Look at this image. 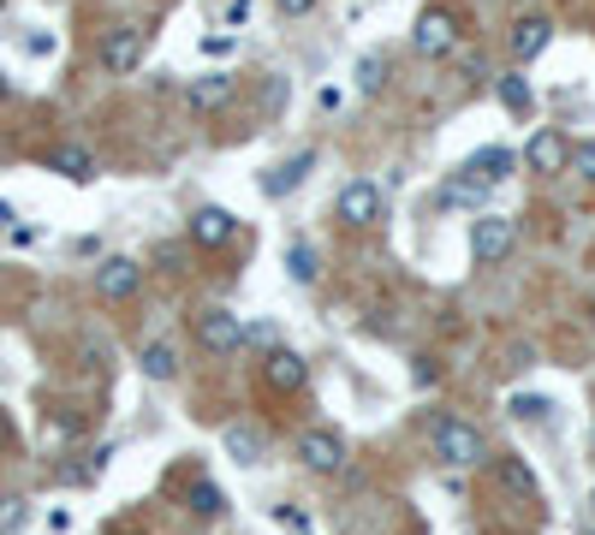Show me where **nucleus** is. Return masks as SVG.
<instances>
[{
	"mask_svg": "<svg viewBox=\"0 0 595 535\" xmlns=\"http://www.w3.org/2000/svg\"><path fill=\"white\" fill-rule=\"evenodd\" d=\"M19 524H24V500H19V494H7V500H0V535H12Z\"/></svg>",
	"mask_w": 595,
	"mask_h": 535,
	"instance_id": "nucleus-28",
	"label": "nucleus"
},
{
	"mask_svg": "<svg viewBox=\"0 0 595 535\" xmlns=\"http://www.w3.org/2000/svg\"><path fill=\"white\" fill-rule=\"evenodd\" d=\"M197 345L214 352V357H232L244 345V322L232 310H221V303H214V310H197Z\"/></svg>",
	"mask_w": 595,
	"mask_h": 535,
	"instance_id": "nucleus-5",
	"label": "nucleus"
},
{
	"mask_svg": "<svg viewBox=\"0 0 595 535\" xmlns=\"http://www.w3.org/2000/svg\"><path fill=\"white\" fill-rule=\"evenodd\" d=\"M191 512L197 517H221L227 512V494L214 482H191Z\"/></svg>",
	"mask_w": 595,
	"mask_h": 535,
	"instance_id": "nucleus-21",
	"label": "nucleus"
},
{
	"mask_svg": "<svg viewBox=\"0 0 595 535\" xmlns=\"http://www.w3.org/2000/svg\"><path fill=\"white\" fill-rule=\"evenodd\" d=\"M274 7H280L286 19H304V12H316V7H322V0H274Z\"/></svg>",
	"mask_w": 595,
	"mask_h": 535,
	"instance_id": "nucleus-29",
	"label": "nucleus"
},
{
	"mask_svg": "<svg viewBox=\"0 0 595 535\" xmlns=\"http://www.w3.org/2000/svg\"><path fill=\"white\" fill-rule=\"evenodd\" d=\"M232 233H239V221H232L227 209H197L191 214V244H197V250H221Z\"/></svg>",
	"mask_w": 595,
	"mask_h": 535,
	"instance_id": "nucleus-13",
	"label": "nucleus"
},
{
	"mask_svg": "<svg viewBox=\"0 0 595 535\" xmlns=\"http://www.w3.org/2000/svg\"><path fill=\"white\" fill-rule=\"evenodd\" d=\"M525 167H530V172H565V167H572V137L536 132V137L525 143Z\"/></svg>",
	"mask_w": 595,
	"mask_h": 535,
	"instance_id": "nucleus-9",
	"label": "nucleus"
},
{
	"mask_svg": "<svg viewBox=\"0 0 595 535\" xmlns=\"http://www.w3.org/2000/svg\"><path fill=\"white\" fill-rule=\"evenodd\" d=\"M143 375H150V381H173V375H179V352H173L167 339L143 345Z\"/></svg>",
	"mask_w": 595,
	"mask_h": 535,
	"instance_id": "nucleus-20",
	"label": "nucleus"
},
{
	"mask_svg": "<svg viewBox=\"0 0 595 535\" xmlns=\"http://www.w3.org/2000/svg\"><path fill=\"white\" fill-rule=\"evenodd\" d=\"M286 268H293V280L310 286L316 280V250H310V244H293V250H286Z\"/></svg>",
	"mask_w": 595,
	"mask_h": 535,
	"instance_id": "nucleus-25",
	"label": "nucleus"
},
{
	"mask_svg": "<svg viewBox=\"0 0 595 535\" xmlns=\"http://www.w3.org/2000/svg\"><path fill=\"white\" fill-rule=\"evenodd\" d=\"M382 83H387V60H382V54L357 60V90H364V96H382Z\"/></svg>",
	"mask_w": 595,
	"mask_h": 535,
	"instance_id": "nucleus-23",
	"label": "nucleus"
},
{
	"mask_svg": "<svg viewBox=\"0 0 595 535\" xmlns=\"http://www.w3.org/2000/svg\"><path fill=\"white\" fill-rule=\"evenodd\" d=\"M434 375H441V369H434V357H423V364H417V387H434Z\"/></svg>",
	"mask_w": 595,
	"mask_h": 535,
	"instance_id": "nucleus-32",
	"label": "nucleus"
},
{
	"mask_svg": "<svg viewBox=\"0 0 595 535\" xmlns=\"http://www.w3.org/2000/svg\"><path fill=\"white\" fill-rule=\"evenodd\" d=\"M483 197H488V185H476V179H447V202H459V209H483Z\"/></svg>",
	"mask_w": 595,
	"mask_h": 535,
	"instance_id": "nucleus-22",
	"label": "nucleus"
},
{
	"mask_svg": "<svg viewBox=\"0 0 595 535\" xmlns=\"http://www.w3.org/2000/svg\"><path fill=\"white\" fill-rule=\"evenodd\" d=\"M137 286H143V268L132 263V256H108V263L96 268V292L108 298V303H125V298H137Z\"/></svg>",
	"mask_w": 595,
	"mask_h": 535,
	"instance_id": "nucleus-8",
	"label": "nucleus"
},
{
	"mask_svg": "<svg viewBox=\"0 0 595 535\" xmlns=\"http://www.w3.org/2000/svg\"><path fill=\"white\" fill-rule=\"evenodd\" d=\"M495 476H500V488H506V494H513V500H525V505H536V494H542V488H536V470L525 465V458H513V453L495 458Z\"/></svg>",
	"mask_w": 595,
	"mask_h": 535,
	"instance_id": "nucleus-15",
	"label": "nucleus"
},
{
	"mask_svg": "<svg viewBox=\"0 0 595 535\" xmlns=\"http://www.w3.org/2000/svg\"><path fill=\"white\" fill-rule=\"evenodd\" d=\"M411 54L417 60H447V54H459V19L447 7H429L423 19H417L411 31Z\"/></svg>",
	"mask_w": 595,
	"mask_h": 535,
	"instance_id": "nucleus-3",
	"label": "nucleus"
},
{
	"mask_svg": "<svg viewBox=\"0 0 595 535\" xmlns=\"http://www.w3.org/2000/svg\"><path fill=\"white\" fill-rule=\"evenodd\" d=\"M513 244H518V221H506V214H476L471 221V256H476V268H495L513 256Z\"/></svg>",
	"mask_w": 595,
	"mask_h": 535,
	"instance_id": "nucleus-2",
	"label": "nucleus"
},
{
	"mask_svg": "<svg viewBox=\"0 0 595 535\" xmlns=\"http://www.w3.org/2000/svg\"><path fill=\"white\" fill-rule=\"evenodd\" d=\"M590 505H595V488H590Z\"/></svg>",
	"mask_w": 595,
	"mask_h": 535,
	"instance_id": "nucleus-36",
	"label": "nucleus"
},
{
	"mask_svg": "<svg viewBox=\"0 0 595 535\" xmlns=\"http://www.w3.org/2000/svg\"><path fill=\"white\" fill-rule=\"evenodd\" d=\"M263 381L274 387V393H298V387L310 381V369H304V357H298V352L274 345V352H263Z\"/></svg>",
	"mask_w": 595,
	"mask_h": 535,
	"instance_id": "nucleus-10",
	"label": "nucleus"
},
{
	"mask_svg": "<svg viewBox=\"0 0 595 535\" xmlns=\"http://www.w3.org/2000/svg\"><path fill=\"white\" fill-rule=\"evenodd\" d=\"M554 42V24L542 19V12H530V19L513 24V36H506V48H513V60H536V54Z\"/></svg>",
	"mask_w": 595,
	"mask_h": 535,
	"instance_id": "nucleus-12",
	"label": "nucleus"
},
{
	"mask_svg": "<svg viewBox=\"0 0 595 535\" xmlns=\"http://www.w3.org/2000/svg\"><path fill=\"white\" fill-rule=\"evenodd\" d=\"M48 167L60 172V179H71V185H90L96 179V155L78 149V143H60V149L48 155Z\"/></svg>",
	"mask_w": 595,
	"mask_h": 535,
	"instance_id": "nucleus-17",
	"label": "nucleus"
},
{
	"mask_svg": "<svg viewBox=\"0 0 595 535\" xmlns=\"http://www.w3.org/2000/svg\"><path fill=\"white\" fill-rule=\"evenodd\" d=\"M221 446H227V458H232V465H244V470H251V465H263V435H256V428H227Z\"/></svg>",
	"mask_w": 595,
	"mask_h": 535,
	"instance_id": "nucleus-18",
	"label": "nucleus"
},
{
	"mask_svg": "<svg viewBox=\"0 0 595 535\" xmlns=\"http://www.w3.org/2000/svg\"><path fill=\"white\" fill-rule=\"evenodd\" d=\"M143 54H150V36H143L137 24H120V31H108V42H101V66H108L113 78L137 71V66H143Z\"/></svg>",
	"mask_w": 595,
	"mask_h": 535,
	"instance_id": "nucleus-7",
	"label": "nucleus"
},
{
	"mask_svg": "<svg viewBox=\"0 0 595 535\" xmlns=\"http://www.w3.org/2000/svg\"><path fill=\"white\" fill-rule=\"evenodd\" d=\"M227 101H232L227 71H209V78H197L191 90H185V108H191V113H214V108H227Z\"/></svg>",
	"mask_w": 595,
	"mask_h": 535,
	"instance_id": "nucleus-16",
	"label": "nucleus"
},
{
	"mask_svg": "<svg viewBox=\"0 0 595 535\" xmlns=\"http://www.w3.org/2000/svg\"><path fill=\"white\" fill-rule=\"evenodd\" d=\"M333 214H340L345 226H375L387 214V191L375 179H352V185H340V197H333Z\"/></svg>",
	"mask_w": 595,
	"mask_h": 535,
	"instance_id": "nucleus-4",
	"label": "nucleus"
},
{
	"mask_svg": "<svg viewBox=\"0 0 595 535\" xmlns=\"http://www.w3.org/2000/svg\"><path fill=\"white\" fill-rule=\"evenodd\" d=\"M202 54H232V36H202Z\"/></svg>",
	"mask_w": 595,
	"mask_h": 535,
	"instance_id": "nucleus-31",
	"label": "nucleus"
},
{
	"mask_svg": "<svg viewBox=\"0 0 595 535\" xmlns=\"http://www.w3.org/2000/svg\"><path fill=\"white\" fill-rule=\"evenodd\" d=\"M565 172H577V179H590V185H595V137L572 143V167H565Z\"/></svg>",
	"mask_w": 595,
	"mask_h": 535,
	"instance_id": "nucleus-26",
	"label": "nucleus"
},
{
	"mask_svg": "<svg viewBox=\"0 0 595 535\" xmlns=\"http://www.w3.org/2000/svg\"><path fill=\"white\" fill-rule=\"evenodd\" d=\"M12 221H19V214H12V202H0V233H12Z\"/></svg>",
	"mask_w": 595,
	"mask_h": 535,
	"instance_id": "nucleus-33",
	"label": "nucleus"
},
{
	"mask_svg": "<svg viewBox=\"0 0 595 535\" xmlns=\"http://www.w3.org/2000/svg\"><path fill=\"white\" fill-rule=\"evenodd\" d=\"M434 458H441L447 470H471L488 458V441L476 423H464V416H441L434 423Z\"/></svg>",
	"mask_w": 595,
	"mask_h": 535,
	"instance_id": "nucleus-1",
	"label": "nucleus"
},
{
	"mask_svg": "<svg viewBox=\"0 0 595 535\" xmlns=\"http://www.w3.org/2000/svg\"><path fill=\"white\" fill-rule=\"evenodd\" d=\"M590 322H595V303H590Z\"/></svg>",
	"mask_w": 595,
	"mask_h": 535,
	"instance_id": "nucleus-35",
	"label": "nucleus"
},
{
	"mask_svg": "<svg viewBox=\"0 0 595 535\" xmlns=\"http://www.w3.org/2000/svg\"><path fill=\"white\" fill-rule=\"evenodd\" d=\"M280 524L293 530V535H310V524H304V512H293V505H286V512H280Z\"/></svg>",
	"mask_w": 595,
	"mask_h": 535,
	"instance_id": "nucleus-30",
	"label": "nucleus"
},
{
	"mask_svg": "<svg viewBox=\"0 0 595 535\" xmlns=\"http://www.w3.org/2000/svg\"><path fill=\"white\" fill-rule=\"evenodd\" d=\"M506 411H513V416H518V423H542V416H548V411H554V404H548V399H536V393H518L513 404H506Z\"/></svg>",
	"mask_w": 595,
	"mask_h": 535,
	"instance_id": "nucleus-24",
	"label": "nucleus"
},
{
	"mask_svg": "<svg viewBox=\"0 0 595 535\" xmlns=\"http://www.w3.org/2000/svg\"><path fill=\"white\" fill-rule=\"evenodd\" d=\"M495 96H500V108H506V113H518V120H530L536 96H530V83L518 78V71H506V78L495 83Z\"/></svg>",
	"mask_w": 595,
	"mask_h": 535,
	"instance_id": "nucleus-19",
	"label": "nucleus"
},
{
	"mask_svg": "<svg viewBox=\"0 0 595 535\" xmlns=\"http://www.w3.org/2000/svg\"><path fill=\"white\" fill-rule=\"evenodd\" d=\"M0 96H12V83H7V71H0Z\"/></svg>",
	"mask_w": 595,
	"mask_h": 535,
	"instance_id": "nucleus-34",
	"label": "nucleus"
},
{
	"mask_svg": "<svg viewBox=\"0 0 595 535\" xmlns=\"http://www.w3.org/2000/svg\"><path fill=\"white\" fill-rule=\"evenodd\" d=\"M298 458H304V470H316V476H340L352 453H345L340 428H310V435L298 441Z\"/></svg>",
	"mask_w": 595,
	"mask_h": 535,
	"instance_id": "nucleus-6",
	"label": "nucleus"
},
{
	"mask_svg": "<svg viewBox=\"0 0 595 535\" xmlns=\"http://www.w3.org/2000/svg\"><path fill=\"white\" fill-rule=\"evenodd\" d=\"M244 345H263V352H274V345H280V327H274V322H251V327H244Z\"/></svg>",
	"mask_w": 595,
	"mask_h": 535,
	"instance_id": "nucleus-27",
	"label": "nucleus"
},
{
	"mask_svg": "<svg viewBox=\"0 0 595 535\" xmlns=\"http://www.w3.org/2000/svg\"><path fill=\"white\" fill-rule=\"evenodd\" d=\"M513 167H518V155L506 149V143H488V149H476L459 172H464V179H476V185H488V191H495V185H500Z\"/></svg>",
	"mask_w": 595,
	"mask_h": 535,
	"instance_id": "nucleus-11",
	"label": "nucleus"
},
{
	"mask_svg": "<svg viewBox=\"0 0 595 535\" xmlns=\"http://www.w3.org/2000/svg\"><path fill=\"white\" fill-rule=\"evenodd\" d=\"M316 167V149H298L293 161H280V167H268L263 172V197H293L298 185H304V172Z\"/></svg>",
	"mask_w": 595,
	"mask_h": 535,
	"instance_id": "nucleus-14",
	"label": "nucleus"
}]
</instances>
